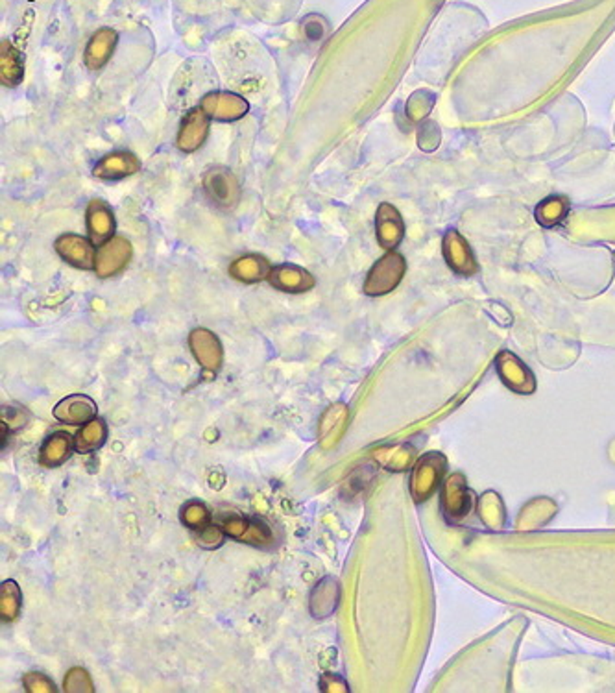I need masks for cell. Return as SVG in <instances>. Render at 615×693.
Wrapping results in <instances>:
<instances>
[{
	"label": "cell",
	"instance_id": "20",
	"mask_svg": "<svg viewBox=\"0 0 615 693\" xmlns=\"http://www.w3.org/2000/svg\"><path fill=\"white\" fill-rule=\"evenodd\" d=\"M74 449V438L67 431H56L44 438L39 449V462L46 468L62 467Z\"/></svg>",
	"mask_w": 615,
	"mask_h": 693
},
{
	"label": "cell",
	"instance_id": "26",
	"mask_svg": "<svg viewBox=\"0 0 615 693\" xmlns=\"http://www.w3.org/2000/svg\"><path fill=\"white\" fill-rule=\"evenodd\" d=\"M63 691L65 693H92L94 684L89 671L83 668H71L63 680Z\"/></svg>",
	"mask_w": 615,
	"mask_h": 693
},
{
	"label": "cell",
	"instance_id": "23",
	"mask_svg": "<svg viewBox=\"0 0 615 693\" xmlns=\"http://www.w3.org/2000/svg\"><path fill=\"white\" fill-rule=\"evenodd\" d=\"M23 593L14 579H8L0 586V618L5 623H12L21 616Z\"/></svg>",
	"mask_w": 615,
	"mask_h": 693
},
{
	"label": "cell",
	"instance_id": "8",
	"mask_svg": "<svg viewBox=\"0 0 615 693\" xmlns=\"http://www.w3.org/2000/svg\"><path fill=\"white\" fill-rule=\"evenodd\" d=\"M209 115L202 108L188 111L178 131V149L185 154L197 152L209 135Z\"/></svg>",
	"mask_w": 615,
	"mask_h": 693
},
{
	"label": "cell",
	"instance_id": "16",
	"mask_svg": "<svg viewBox=\"0 0 615 693\" xmlns=\"http://www.w3.org/2000/svg\"><path fill=\"white\" fill-rule=\"evenodd\" d=\"M341 603V586L333 577L322 579L311 592L309 611L314 620H325L337 611Z\"/></svg>",
	"mask_w": 615,
	"mask_h": 693
},
{
	"label": "cell",
	"instance_id": "27",
	"mask_svg": "<svg viewBox=\"0 0 615 693\" xmlns=\"http://www.w3.org/2000/svg\"><path fill=\"white\" fill-rule=\"evenodd\" d=\"M435 106V95L429 91H418L410 97L407 104V115L412 120H421L423 117H428V113Z\"/></svg>",
	"mask_w": 615,
	"mask_h": 693
},
{
	"label": "cell",
	"instance_id": "30",
	"mask_svg": "<svg viewBox=\"0 0 615 693\" xmlns=\"http://www.w3.org/2000/svg\"><path fill=\"white\" fill-rule=\"evenodd\" d=\"M418 141H419V147L423 150H435L438 145H440V130L435 122H429L421 126L419 130V135H418Z\"/></svg>",
	"mask_w": 615,
	"mask_h": 693
},
{
	"label": "cell",
	"instance_id": "24",
	"mask_svg": "<svg viewBox=\"0 0 615 693\" xmlns=\"http://www.w3.org/2000/svg\"><path fill=\"white\" fill-rule=\"evenodd\" d=\"M567 211H570V202H567V198L562 195H554L538 204L534 217L540 226L554 227L565 218Z\"/></svg>",
	"mask_w": 615,
	"mask_h": 693
},
{
	"label": "cell",
	"instance_id": "14",
	"mask_svg": "<svg viewBox=\"0 0 615 693\" xmlns=\"http://www.w3.org/2000/svg\"><path fill=\"white\" fill-rule=\"evenodd\" d=\"M56 420L69 426H83L89 420L97 419V403H94L89 396L83 394H72L63 398L54 407Z\"/></svg>",
	"mask_w": 615,
	"mask_h": 693
},
{
	"label": "cell",
	"instance_id": "4",
	"mask_svg": "<svg viewBox=\"0 0 615 693\" xmlns=\"http://www.w3.org/2000/svg\"><path fill=\"white\" fill-rule=\"evenodd\" d=\"M444 467L446 460L440 453H428L418 460L410 479V492L416 501H425L435 492Z\"/></svg>",
	"mask_w": 615,
	"mask_h": 693
},
{
	"label": "cell",
	"instance_id": "10",
	"mask_svg": "<svg viewBox=\"0 0 615 693\" xmlns=\"http://www.w3.org/2000/svg\"><path fill=\"white\" fill-rule=\"evenodd\" d=\"M268 282L274 289L281 293H291V294L307 293L316 285L314 275L309 270L298 265H289V263L274 266L268 275Z\"/></svg>",
	"mask_w": 615,
	"mask_h": 693
},
{
	"label": "cell",
	"instance_id": "22",
	"mask_svg": "<svg viewBox=\"0 0 615 693\" xmlns=\"http://www.w3.org/2000/svg\"><path fill=\"white\" fill-rule=\"evenodd\" d=\"M108 438L106 422L101 419H92L82 426L74 438V449L78 453H92L104 446Z\"/></svg>",
	"mask_w": 615,
	"mask_h": 693
},
{
	"label": "cell",
	"instance_id": "7",
	"mask_svg": "<svg viewBox=\"0 0 615 693\" xmlns=\"http://www.w3.org/2000/svg\"><path fill=\"white\" fill-rule=\"evenodd\" d=\"M202 110L215 120L233 122L248 113V102L241 95H235V92L215 91L204 97Z\"/></svg>",
	"mask_w": 615,
	"mask_h": 693
},
{
	"label": "cell",
	"instance_id": "1",
	"mask_svg": "<svg viewBox=\"0 0 615 693\" xmlns=\"http://www.w3.org/2000/svg\"><path fill=\"white\" fill-rule=\"evenodd\" d=\"M405 272H407L405 257L399 252L390 250L387 255H383L370 268L362 291L368 296H385L401 284Z\"/></svg>",
	"mask_w": 615,
	"mask_h": 693
},
{
	"label": "cell",
	"instance_id": "19",
	"mask_svg": "<svg viewBox=\"0 0 615 693\" xmlns=\"http://www.w3.org/2000/svg\"><path fill=\"white\" fill-rule=\"evenodd\" d=\"M270 272L272 265L268 263V259L257 254L243 255L229 265V275L241 284H259L263 280H268Z\"/></svg>",
	"mask_w": 615,
	"mask_h": 693
},
{
	"label": "cell",
	"instance_id": "3",
	"mask_svg": "<svg viewBox=\"0 0 615 693\" xmlns=\"http://www.w3.org/2000/svg\"><path fill=\"white\" fill-rule=\"evenodd\" d=\"M131 255H133V248L128 239L111 237L99 246L92 270L97 272V275L102 277V280H106V277H111L122 272L128 266Z\"/></svg>",
	"mask_w": 615,
	"mask_h": 693
},
{
	"label": "cell",
	"instance_id": "12",
	"mask_svg": "<svg viewBox=\"0 0 615 693\" xmlns=\"http://www.w3.org/2000/svg\"><path fill=\"white\" fill-rule=\"evenodd\" d=\"M350 420V410L344 403H335L325 409L318 424V442L323 449L335 448L346 431Z\"/></svg>",
	"mask_w": 615,
	"mask_h": 693
},
{
	"label": "cell",
	"instance_id": "28",
	"mask_svg": "<svg viewBox=\"0 0 615 693\" xmlns=\"http://www.w3.org/2000/svg\"><path fill=\"white\" fill-rule=\"evenodd\" d=\"M23 684H24V689L28 693H54L56 691L54 682L44 673H39V671L26 673L23 677Z\"/></svg>",
	"mask_w": 615,
	"mask_h": 693
},
{
	"label": "cell",
	"instance_id": "5",
	"mask_svg": "<svg viewBox=\"0 0 615 693\" xmlns=\"http://www.w3.org/2000/svg\"><path fill=\"white\" fill-rule=\"evenodd\" d=\"M188 348H191V353L206 372L216 374L222 368L224 348L220 339L213 332L206 328L193 330L191 335H188Z\"/></svg>",
	"mask_w": 615,
	"mask_h": 693
},
{
	"label": "cell",
	"instance_id": "31",
	"mask_svg": "<svg viewBox=\"0 0 615 693\" xmlns=\"http://www.w3.org/2000/svg\"><path fill=\"white\" fill-rule=\"evenodd\" d=\"M320 689L323 693H346L350 691V686L342 677L335 673H323L320 679Z\"/></svg>",
	"mask_w": 615,
	"mask_h": 693
},
{
	"label": "cell",
	"instance_id": "21",
	"mask_svg": "<svg viewBox=\"0 0 615 693\" xmlns=\"http://www.w3.org/2000/svg\"><path fill=\"white\" fill-rule=\"evenodd\" d=\"M24 78V62L23 54L15 49L10 41L0 44V80L6 87H15Z\"/></svg>",
	"mask_w": 615,
	"mask_h": 693
},
{
	"label": "cell",
	"instance_id": "2",
	"mask_svg": "<svg viewBox=\"0 0 615 693\" xmlns=\"http://www.w3.org/2000/svg\"><path fill=\"white\" fill-rule=\"evenodd\" d=\"M204 191L207 198L222 207V209H233L241 202V185L236 178L231 174V170L215 167L206 172L204 176Z\"/></svg>",
	"mask_w": 615,
	"mask_h": 693
},
{
	"label": "cell",
	"instance_id": "6",
	"mask_svg": "<svg viewBox=\"0 0 615 693\" xmlns=\"http://www.w3.org/2000/svg\"><path fill=\"white\" fill-rule=\"evenodd\" d=\"M222 529L229 538L255 547H264L274 542L272 529L259 518L231 516L222 522Z\"/></svg>",
	"mask_w": 615,
	"mask_h": 693
},
{
	"label": "cell",
	"instance_id": "9",
	"mask_svg": "<svg viewBox=\"0 0 615 693\" xmlns=\"http://www.w3.org/2000/svg\"><path fill=\"white\" fill-rule=\"evenodd\" d=\"M446 263L453 272L458 275H471L479 270V265L473 255V250L469 248L467 241L458 234L456 229H449L444 236L442 243Z\"/></svg>",
	"mask_w": 615,
	"mask_h": 693
},
{
	"label": "cell",
	"instance_id": "15",
	"mask_svg": "<svg viewBox=\"0 0 615 693\" xmlns=\"http://www.w3.org/2000/svg\"><path fill=\"white\" fill-rule=\"evenodd\" d=\"M85 222H87V231L91 236V241L94 245H102L108 239L113 237L115 231V217L111 207L104 200H92L87 206L85 211Z\"/></svg>",
	"mask_w": 615,
	"mask_h": 693
},
{
	"label": "cell",
	"instance_id": "11",
	"mask_svg": "<svg viewBox=\"0 0 615 693\" xmlns=\"http://www.w3.org/2000/svg\"><path fill=\"white\" fill-rule=\"evenodd\" d=\"M375 236L385 250H394L405 236V222L401 213L389 202H383L375 215Z\"/></svg>",
	"mask_w": 615,
	"mask_h": 693
},
{
	"label": "cell",
	"instance_id": "18",
	"mask_svg": "<svg viewBox=\"0 0 615 693\" xmlns=\"http://www.w3.org/2000/svg\"><path fill=\"white\" fill-rule=\"evenodd\" d=\"M117 39L119 35L111 28H101L99 32H94L85 46V54H83L85 65L92 71L102 69L110 62L115 51Z\"/></svg>",
	"mask_w": 615,
	"mask_h": 693
},
{
	"label": "cell",
	"instance_id": "25",
	"mask_svg": "<svg viewBox=\"0 0 615 693\" xmlns=\"http://www.w3.org/2000/svg\"><path fill=\"white\" fill-rule=\"evenodd\" d=\"M179 518H181V524L191 529V531H200L204 527H207L211 524V511L207 508V505L204 501H198V499H193L188 501L181 506L179 511Z\"/></svg>",
	"mask_w": 615,
	"mask_h": 693
},
{
	"label": "cell",
	"instance_id": "13",
	"mask_svg": "<svg viewBox=\"0 0 615 693\" xmlns=\"http://www.w3.org/2000/svg\"><path fill=\"white\" fill-rule=\"evenodd\" d=\"M92 241L74 236V234H65L56 239V252L63 261L69 265L82 268V270H91L94 268V257H97V252L92 248Z\"/></svg>",
	"mask_w": 615,
	"mask_h": 693
},
{
	"label": "cell",
	"instance_id": "17",
	"mask_svg": "<svg viewBox=\"0 0 615 693\" xmlns=\"http://www.w3.org/2000/svg\"><path fill=\"white\" fill-rule=\"evenodd\" d=\"M139 170H140L139 158L131 152L119 150V152H111V154L104 156L97 165H94L92 174L101 179L115 181V179L133 176Z\"/></svg>",
	"mask_w": 615,
	"mask_h": 693
},
{
	"label": "cell",
	"instance_id": "32",
	"mask_svg": "<svg viewBox=\"0 0 615 693\" xmlns=\"http://www.w3.org/2000/svg\"><path fill=\"white\" fill-rule=\"evenodd\" d=\"M8 410L10 414H6V410L3 414V435H6V431H17L26 424V412L17 409H8Z\"/></svg>",
	"mask_w": 615,
	"mask_h": 693
},
{
	"label": "cell",
	"instance_id": "29",
	"mask_svg": "<svg viewBox=\"0 0 615 693\" xmlns=\"http://www.w3.org/2000/svg\"><path fill=\"white\" fill-rule=\"evenodd\" d=\"M226 531L222 529V525H207L204 529L198 531V544L204 547V549H218L224 542H226Z\"/></svg>",
	"mask_w": 615,
	"mask_h": 693
}]
</instances>
